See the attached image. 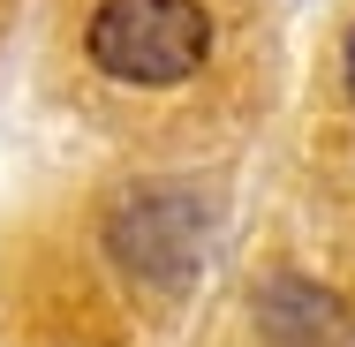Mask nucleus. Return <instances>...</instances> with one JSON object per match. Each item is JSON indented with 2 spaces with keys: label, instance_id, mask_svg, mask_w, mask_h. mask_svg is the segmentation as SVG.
<instances>
[{
  "label": "nucleus",
  "instance_id": "f257e3e1",
  "mask_svg": "<svg viewBox=\"0 0 355 347\" xmlns=\"http://www.w3.org/2000/svg\"><path fill=\"white\" fill-rule=\"evenodd\" d=\"M83 53L129 91H174L212 61V15L205 0H98L83 23Z\"/></svg>",
  "mask_w": 355,
  "mask_h": 347
},
{
  "label": "nucleus",
  "instance_id": "f03ea898",
  "mask_svg": "<svg viewBox=\"0 0 355 347\" xmlns=\"http://www.w3.org/2000/svg\"><path fill=\"white\" fill-rule=\"evenodd\" d=\"M114 257L151 287H182L197 272V249H205V211L189 204L182 189H137L129 204L114 211Z\"/></svg>",
  "mask_w": 355,
  "mask_h": 347
},
{
  "label": "nucleus",
  "instance_id": "7ed1b4c3",
  "mask_svg": "<svg viewBox=\"0 0 355 347\" xmlns=\"http://www.w3.org/2000/svg\"><path fill=\"white\" fill-rule=\"evenodd\" d=\"M257 317H265V332L280 347H340V332H348L340 302L325 287H310V279H272L265 302H257Z\"/></svg>",
  "mask_w": 355,
  "mask_h": 347
},
{
  "label": "nucleus",
  "instance_id": "20e7f679",
  "mask_svg": "<svg viewBox=\"0 0 355 347\" xmlns=\"http://www.w3.org/2000/svg\"><path fill=\"white\" fill-rule=\"evenodd\" d=\"M340 75H348V98H355V23H348V38H340Z\"/></svg>",
  "mask_w": 355,
  "mask_h": 347
}]
</instances>
